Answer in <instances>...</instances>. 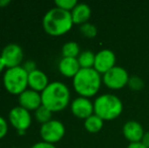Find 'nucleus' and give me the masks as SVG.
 <instances>
[{"mask_svg":"<svg viewBox=\"0 0 149 148\" xmlns=\"http://www.w3.org/2000/svg\"><path fill=\"white\" fill-rule=\"evenodd\" d=\"M49 78L42 70H35L29 73V87L41 93L49 85Z\"/></svg>","mask_w":149,"mask_h":148,"instance_id":"4468645a","label":"nucleus"},{"mask_svg":"<svg viewBox=\"0 0 149 148\" xmlns=\"http://www.w3.org/2000/svg\"><path fill=\"white\" fill-rule=\"evenodd\" d=\"M116 54L113 51L109 49L100 50L98 53L95 54L93 68L100 75H104L116 66Z\"/></svg>","mask_w":149,"mask_h":148,"instance_id":"9d476101","label":"nucleus"},{"mask_svg":"<svg viewBox=\"0 0 149 148\" xmlns=\"http://www.w3.org/2000/svg\"><path fill=\"white\" fill-rule=\"evenodd\" d=\"M141 143L145 145V146L147 147V148H149V131H148V132H145L143 138H142Z\"/></svg>","mask_w":149,"mask_h":148,"instance_id":"bb28decb","label":"nucleus"},{"mask_svg":"<svg viewBox=\"0 0 149 148\" xmlns=\"http://www.w3.org/2000/svg\"><path fill=\"white\" fill-rule=\"evenodd\" d=\"M10 3V0H0V8L5 7Z\"/></svg>","mask_w":149,"mask_h":148,"instance_id":"c85d7f7f","label":"nucleus"},{"mask_svg":"<svg viewBox=\"0 0 149 148\" xmlns=\"http://www.w3.org/2000/svg\"><path fill=\"white\" fill-rule=\"evenodd\" d=\"M8 131V124L6 122V120L3 117L0 116V139L4 138L7 134Z\"/></svg>","mask_w":149,"mask_h":148,"instance_id":"b1692460","label":"nucleus"},{"mask_svg":"<svg viewBox=\"0 0 149 148\" xmlns=\"http://www.w3.org/2000/svg\"><path fill=\"white\" fill-rule=\"evenodd\" d=\"M58 69L60 73L65 77L68 78H73L78 71L81 69L80 65L78 63L77 58H64L60 60L58 64Z\"/></svg>","mask_w":149,"mask_h":148,"instance_id":"2eb2a0df","label":"nucleus"},{"mask_svg":"<svg viewBox=\"0 0 149 148\" xmlns=\"http://www.w3.org/2000/svg\"><path fill=\"white\" fill-rule=\"evenodd\" d=\"M3 85L11 94L19 95L29 86V73L22 66L6 69L3 75Z\"/></svg>","mask_w":149,"mask_h":148,"instance_id":"39448f33","label":"nucleus"},{"mask_svg":"<svg viewBox=\"0 0 149 148\" xmlns=\"http://www.w3.org/2000/svg\"><path fill=\"white\" fill-rule=\"evenodd\" d=\"M80 47L76 42H67L62 47V56L64 58H78Z\"/></svg>","mask_w":149,"mask_h":148,"instance_id":"a211bd4d","label":"nucleus"},{"mask_svg":"<svg viewBox=\"0 0 149 148\" xmlns=\"http://www.w3.org/2000/svg\"><path fill=\"white\" fill-rule=\"evenodd\" d=\"M71 112L75 117L85 120L94 114L93 103L87 97H76L71 103Z\"/></svg>","mask_w":149,"mask_h":148,"instance_id":"9b49d317","label":"nucleus"},{"mask_svg":"<svg viewBox=\"0 0 149 148\" xmlns=\"http://www.w3.org/2000/svg\"><path fill=\"white\" fill-rule=\"evenodd\" d=\"M144 134L143 127L137 121H128L123 126V135L130 143L141 142Z\"/></svg>","mask_w":149,"mask_h":148,"instance_id":"ddd939ff","label":"nucleus"},{"mask_svg":"<svg viewBox=\"0 0 149 148\" xmlns=\"http://www.w3.org/2000/svg\"><path fill=\"white\" fill-rule=\"evenodd\" d=\"M40 134L43 141L51 144L59 142L65 135V126L59 120H51L42 125Z\"/></svg>","mask_w":149,"mask_h":148,"instance_id":"0eeeda50","label":"nucleus"},{"mask_svg":"<svg viewBox=\"0 0 149 148\" xmlns=\"http://www.w3.org/2000/svg\"><path fill=\"white\" fill-rule=\"evenodd\" d=\"M80 33L84 37L88 38V39H92L97 35V28L94 24H90V22H86L80 26Z\"/></svg>","mask_w":149,"mask_h":148,"instance_id":"412c9836","label":"nucleus"},{"mask_svg":"<svg viewBox=\"0 0 149 148\" xmlns=\"http://www.w3.org/2000/svg\"><path fill=\"white\" fill-rule=\"evenodd\" d=\"M31 148H56V146L54 144H51V143L41 141V142H37L36 144H33Z\"/></svg>","mask_w":149,"mask_h":148,"instance_id":"a878e982","label":"nucleus"},{"mask_svg":"<svg viewBox=\"0 0 149 148\" xmlns=\"http://www.w3.org/2000/svg\"><path fill=\"white\" fill-rule=\"evenodd\" d=\"M8 120L17 131H26L31 125V116L28 110L22 107H14L8 114Z\"/></svg>","mask_w":149,"mask_h":148,"instance_id":"1a4fd4ad","label":"nucleus"},{"mask_svg":"<svg viewBox=\"0 0 149 148\" xmlns=\"http://www.w3.org/2000/svg\"><path fill=\"white\" fill-rule=\"evenodd\" d=\"M24 67V69L26 70L28 73H31V72L37 70V67H36V63L33 61H26L24 65H22Z\"/></svg>","mask_w":149,"mask_h":148,"instance_id":"393cba45","label":"nucleus"},{"mask_svg":"<svg viewBox=\"0 0 149 148\" xmlns=\"http://www.w3.org/2000/svg\"><path fill=\"white\" fill-rule=\"evenodd\" d=\"M76 0H56L55 5L56 7L61 8L63 10H66V11H72L73 8L77 5Z\"/></svg>","mask_w":149,"mask_h":148,"instance_id":"4be33fe9","label":"nucleus"},{"mask_svg":"<svg viewBox=\"0 0 149 148\" xmlns=\"http://www.w3.org/2000/svg\"><path fill=\"white\" fill-rule=\"evenodd\" d=\"M14 148H19V147H14Z\"/></svg>","mask_w":149,"mask_h":148,"instance_id":"7c9ffc66","label":"nucleus"},{"mask_svg":"<svg viewBox=\"0 0 149 148\" xmlns=\"http://www.w3.org/2000/svg\"><path fill=\"white\" fill-rule=\"evenodd\" d=\"M18 104L19 107L28 110V111H37L42 106L41 93L36 90L29 88L18 95Z\"/></svg>","mask_w":149,"mask_h":148,"instance_id":"f8f14e48","label":"nucleus"},{"mask_svg":"<svg viewBox=\"0 0 149 148\" xmlns=\"http://www.w3.org/2000/svg\"><path fill=\"white\" fill-rule=\"evenodd\" d=\"M127 148H147L144 144H142L141 142L138 143H130L127 146Z\"/></svg>","mask_w":149,"mask_h":148,"instance_id":"cd10ccee","label":"nucleus"},{"mask_svg":"<svg viewBox=\"0 0 149 148\" xmlns=\"http://www.w3.org/2000/svg\"><path fill=\"white\" fill-rule=\"evenodd\" d=\"M130 76L127 70L121 66H115L107 73L102 75V83L111 89H122L124 86L128 85Z\"/></svg>","mask_w":149,"mask_h":148,"instance_id":"423d86ee","label":"nucleus"},{"mask_svg":"<svg viewBox=\"0 0 149 148\" xmlns=\"http://www.w3.org/2000/svg\"><path fill=\"white\" fill-rule=\"evenodd\" d=\"M5 64H4L3 60H2V58L0 57V73H1L2 71H3L4 69H5Z\"/></svg>","mask_w":149,"mask_h":148,"instance_id":"c756f323","label":"nucleus"},{"mask_svg":"<svg viewBox=\"0 0 149 148\" xmlns=\"http://www.w3.org/2000/svg\"><path fill=\"white\" fill-rule=\"evenodd\" d=\"M102 83V77L94 68L83 69L73 77V87L79 97H91L98 92Z\"/></svg>","mask_w":149,"mask_h":148,"instance_id":"7ed1b4c3","label":"nucleus"},{"mask_svg":"<svg viewBox=\"0 0 149 148\" xmlns=\"http://www.w3.org/2000/svg\"><path fill=\"white\" fill-rule=\"evenodd\" d=\"M77 60H78L80 68H83V69L93 68L94 60H95V54L91 51H88V50L87 51H83L78 56Z\"/></svg>","mask_w":149,"mask_h":148,"instance_id":"6ab92c4d","label":"nucleus"},{"mask_svg":"<svg viewBox=\"0 0 149 148\" xmlns=\"http://www.w3.org/2000/svg\"><path fill=\"white\" fill-rule=\"evenodd\" d=\"M104 127V120L96 115H91L84 120V128L89 133H97Z\"/></svg>","mask_w":149,"mask_h":148,"instance_id":"f3484780","label":"nucleus"},{"mask_svg":"<svg viewBox=\"0 0 149 148\" xmlns=\"http://www.w3.org/2000/svg\"><path fill=\"white\" fill-rule=\"evenodd\" d=\"M124 106L117 95L104 93L97 97L93 101L94 115L104 121H112L122 114Z\"/></svg>","mask_w":149,"mask_h":148,"instance_id":"20e7f679","label":"nucleus"},{"mask_svg":"<svg viewBox=\"0 0 149 148\" xmlns=\"http://www.w3.org/2000/svg\"><path fill=\"white\" fill-rule=\"evenodd\" d=\"M128 86L131 90L134 91H139L142 90L144 87V82L140 77L138 76H132L130 77L129 82H128Z\"/></svg>","mask_w":149,"mask_h":148,"instance_id":"5701e85b","label":"nucleus"},{"mask_svg":"<svg viewBox=\"0 0 149 148\" xmlns=\"http://www.w3.org/2000/svg\"><path fill=\"white\" fill-rule=\"evenodd\" d=\"M71 16L74 24H86L91 16V8L85 3H78L71 11Z\"/></svg>","mask_w":149,"mask_h":148,"instance_id":"dca6fc26","label":"nucleus"},{"mask_svg":"<svg viewBox=\"0 0 149 148\" xmlns=\"http://www.w3.org/2000/svg\"><path fill=\"white\" fill-rule=\"evenodd\" d=\"M0 57L2 58L6 69L22 66L24 59L22 48L17 44H8L3 48Z\"/></svg>","mask_w":149,"mask_h":148,"instance_id":"6e6552de","label":"nucleus"},{"mask_svg":"<svg viewBox=\"0 0 149 148\" xmlns=\"http://www.w3.org/2000/svg\"><path fill=\"white\" fill-rule=\"evenodd\" d=\"M41 97L42 106L52 113L63 111L70 103V90L65 83L60 81L50 82L41 92Z\"/></svg>","mask_w":149,"mask_h":148,"instance_id":"f257e3e1","label":"nucleus"},{"mask_svg":"<svg viewBox=\"0 0 149 148\" xmlns=\"http://www.w3.org/2000/svg\"><path fill=\"white\" fill-rule=\"evenodd\" d=\"M70 11L54 7L46 12L43 17V28L48 35L60 37L68 33L73 26Z\"/></svg>","mask_w":149,"mask_h":148,"instance_id":"f03ea898","label":"nucleus"},{"mask_svg":"<svg viewBox=\"0 0 149 148\" xmlns=\"http://www.w3.org/2000/svg\"><path fill=\"white\" fill-rule=\"evenodd\" d=\"M35 117L38 122L44 125L52 120V112L44 106H41L37 111H35Z\"/></svg>","mask_w":149,"mask_h":148,"instance_id":"aec40b11","label":"nucleus"}]
</instances>
